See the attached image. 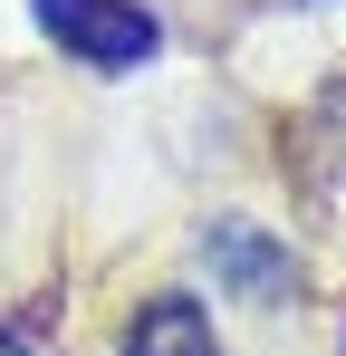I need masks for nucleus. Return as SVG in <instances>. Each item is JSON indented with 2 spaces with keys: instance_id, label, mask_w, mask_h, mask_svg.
<instances>
[{
  "instance_id": "1",
  "label": "nucleus",
  "mask_w": 346,
  "mask_h": 356,
  "mask_svg": "<svg viewBox=\"0 0 346 356\" xmlns=\"http://www.w3.org/2000/svg\"><path fill=\"white\" fill-rule=\"evenodd\" d=\"M29 10H39V29L67 58H87V67H135V58L164 49V19L135 10V0H29Z\"/></svg>"
},
{
  "instance_id": "2",
  "label": "nucleus",
  "mask_w": 346,
  "mask_h": 356,
  "mask_svg": "<svg viewBox=\"0 0 346 356\" xmlns=\"http://www.w3.org/2000/svg\"><path fill=\"white\" fill-rule=\"evenodd\" d=\"M212 270H222L240 298H288V289H298L288 250L260 232V222H212Z\"/></svg>"
},
{
  "instance_id": "3",
  "label": "nucleus",
  "mask_w": 346,
  "mask_h": 356,
  "mask_svg": "<svg viewBox=\"0 0 346 356\" xmlns=\"http://www.w3.org/2000/svg\"><path fill=\"white\" fill-rule=\"evenodd\" d=\"M125 356H222V347H212V318L192 298H154V308H135Z\"/></svg>"
}]
</instances>
